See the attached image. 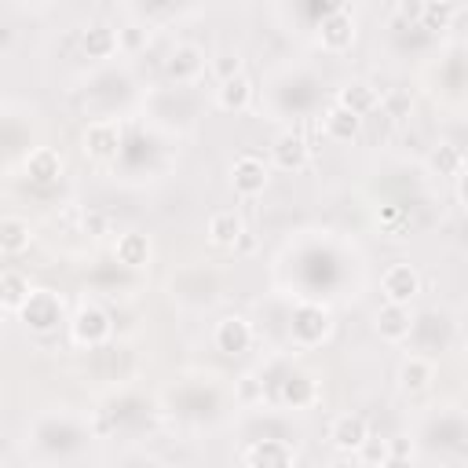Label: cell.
Segmentation results:
<instances>
[{
    "label": "cell",
    "mask_w": 468,
    "mask_h": 468,
    "mask_svg": "<svg viewBox=\"0 0 468 468\" xmlns=\"http://www.w3.org/2000/svg\"><path fill=\"white\" fill-rule=\"evenodd\" d=\"M355 37H358L355 15L344 11V7H340V11H329V15L318 22V44H322V51H329V55H344V51H351Z\"/></svg>",
    "instance_id": "obj_8"
},
{
    "label": "cell",
    "mask_w": 468,
    "mask_h": 468,
    "mask_svg": "<svg viewBox=\"0 0 468 468\" xmlns=\"http://www.w3.org/2000/svg\"><path fill=\"white\" fill-rule=\"evenodd\" d=\"M208 69H212L216 80H223V77L241 73V69H245V58H241V51H219V55L208 58Z\"/></svg>",
    "instance_id": "obj_26"
},
{
    "label": "cell",
    "mask_w": 468,
    "mask_h": 468,
    "mask_svg": "<svg viewBox=\"0 0 468 468\" xmlns=\"http://www.w3.org/2000/svg\"><path fill=\"white\" fill-rule=\"evenodd\" d=\"M205 69H208V62H205V51L197 44H176L165 58V77L172 84H183V88H190Z\"/></svg>",
    "instance_id": "obj_9"
},
{
    "label": "cell",
    "mask_w": 468,
    "mask_h": 468,
    "mask_svg": "<svg viewBox=\"0 0 468 468\" xmlns=\"http://www.w3.org/2000/svg\"><path fill=\"white\" fill-rule=\"evenodd\" d=\"M420 7H424V0H399V4H395V15H399L402 22H417V18H420Z\"/></svg>",
    "instance_id": "obj_31"
},
{
    "label": "cell",
    "mask_w": 468,
    "mask_h": 468,
    "mask_svg": "<svg viewBox=\"0 0 468 468\" xmlns=\"http://www.w3.org/2000/svg\"><path fill=\"white\" fill-rule=\"evenodd\" d=\"M113 260H117L121 267H132V271L150 267V260H154V241H150V234H143V230H124V234H117V241H113Z\"/></svg>",
    "instance_id": "obj_16"
},
{
    "label": "cell",
    "mask_w": 468,
    "mask_h": 468,
    "mask_svg": "<svg viewBox=\"0 0 468 468\" xmlns=\"http://www.w3.org/2000/svg\"><path fill=\"white\" fill-rule=\"evenodd\" d=\"M333 102H340L344 110L366 117V113L380 110V91H377L369 80H347V84L336 88V99H333Z\"/></svg>",
    "instance_id": "obj_21"
},
{
    "label": "cell",
    "mask_w": 468,
    "mask_h": 468,
    "mask_svg": "<svg viewBox=\"0 0 468 468\" xmlns=\"http://www.w3.org/2000/svg\"><path fill=\"white\" fill-rule=\"evenodd\" d=\"M424 289V278L413 263H388L384 274H380V296L384 303H413Z\"/></svg>",
    "instance_id": "obj_6"
},
{
    "label": "cell",
    "mask_w": 468,
    "mask_h": 468,
    "mask_svg": "<svg viewBox=\"0 0 468 468\" xmlns=\"http://www.w3.org/2000/svg\"><path fill=\"white\" fill-rule=\"evenodd\" d=\"M80 227H84V234L102 238V234H106V216H102V212H84V216H80Z\"/></svg>",
    "instance_id": "obj_30"
},
{
    "label": "cell",
    "mask_w": 468,
    "mask_h": 468,
    "mask_svg": "<svg viewBox=\"0 0 468 468\" xmlns=\"http://www.w3.org/2000/svg\"><path fill=\"white\" fill-rule=\"evenodd\" d=\"M80 51H84V58H91V62L113 58V55L121 51V44H117V26H110V22H91V26H84V33H80Z\"/></svg>",
    "instance_id": "obj_17"
},
{
    "label": "cell",
    "mask_w": 468,
    "mask_h": 468,
    "mask_svg": "<svg viewBox=\"0 0 468 468\" xmlns=\"http://www.w3.org/2000/svg\"><path fill=\"white\" fill-rule=\"evenodd\" d=\"M271 183V165L260 154H238L230 161V190L238 197H260Z\"/></svg>",
    "instance_id": "obj_5"
},
{
    "label": "cell",
    "mask_w": 468,
    "mask_h": 468,
    "mask_svg": "<svg viewBox=\"0 0 468 468\" xmlns=\"http://www.w3.org/2000/svg\"><path fill=\"white\" fill-rule=\"evenodd\" d=\"M26 176L33 179V183H40V186H51V183H58L62 179V154L58 150H51V146H33L29 154H26Z\"/></svg>",
    "instance_id": "obj_20"
},
{
    "label": "cell",
    "mask_w": 468,
    "mask_h": 468,
    "mask_svg": "<svg viewBox=\"0 0 468 468\" xmlns=\"http://www.w3.org/2000/svg\"><path fill=\"white\" fill-rule=\"evenodd\" d=\"M29 296V278L18 271H0V311L18 314V307Z\"/></svg>",
    "instance_id": "obj_25"
},
{
    "label": "cell",
    "mask_w": 468,
    "mask_h": 468,
    "mask_svg": "<svg viewBox=\"0 0 468 468\" xmlns=\"http://www.w3.org/2000/svg\"><path fill=\"white\" fill-rule=\"evenodd\" d=\"M252 99H256V88H252V77H245V69L216 80V88H212V102L227 113H245L252 106Z\"/></svg>",
    "instance_id": "obj_12"
},
{
    "label": "cell",
    "mask_w": 468,
    "mask_h": 468,
    "mask_svg": "<svg viewBox=\"0 0 468 468\" xmlns=\"http://www.w3.org/2000/svg\"><path fill=\"white\" fill-rule=\"evenodd\" d=\"M380 110H384L388 117L402 121V117H410L413 102H410V95H406V91H388V95H380Z\"/></svg>",
    "instance_id": "obj_28"
},
{
    "label": "cell",
    "mask_w": 468,
    "mask_h": 468,
    "mask_svg": "<svg viewBox=\"0 0 468 468\" xmlns=\"http://www.w3.org/2000/svg\"><path fill=\"white\" fill-rule=\"evenodd\" d=\"M117 44H121V51H132V48H139L143 44V26H124V29H117Z\"/></svg>",
    "instance_id": "obj_29"
},
{
    "label": "cell",
    "mask_w": 468,
    "mask_h": 468,
    "mask_svg": "<svg viewBox=\"0 0 468 468\" xmlns=\"http://www.w3.org/2000/svg\"><path fill=\"white\" fill-rule=\"evenodd\" d=\"M428 168L439 176V179H457L464 172V154L461 146L453 143H435L431 154H428Z\"/></svg>",
    "instance_id": "obj_24"
},
{
    "label": "cell",
    "mask_w": 468,
    "mask_h": 468,
    "mask_svg": "<svg viewBox=\"0 0 468 468\" xmlns=\"http://www.w3.org/2000/svg\"><path fill=\"white\" fill-rule=\"evenodd\" d=\"M366 435H369V424L362 413H340L329 420V431H325L329 446L336 453H347V457H355V450L366 442Z\"/></svg>",
    "instance_id": "obj_11"
},
{
    "label": "cell",
    "mask_w": 468,
    "mask_h": 468,
    "mask_svg": "<svg viewBox=\"0 0 468 468\" xmlns=\"http://www.w3.org/2000/svg\"><path fill=\"white\" fill-rule=\"evenodd\" d=\"M395 380H399V388H402L406 395H424V391L431 388V380H435V362H431L428 355H406V358L399 362Z\"/></svg>",
    "instance_id": "obj_19"
},
{
    "label": "cell",
    "mask_w": 468,
    "mask_h": 468,
    "mask_svg": "<svg viewBox=\"0 0 468 468\" xmlns=\"http://www.w3.org/2000/svg\"><path fill=\"white\" fill-rule=\"evenodd\" d=\"M205 238H208V245H216V249H238L241 238H245V219H241V212H234V208L212 212L208 223H205Z\"/></svg>",
    "instance_id": "obj_15"
},
{
    "label": "cell",
    "mask_w": 468,
    "mask_h": 468,
    "mask_svg": "<svg viewBox=\"0 0 468 468\" xmlns=\"http://www.w3.org/2000/svg\"><path fill=\"white\" fill-rule=\"evenodd\" d=\"M318 128H322V135H325L329 143H351V139H358V132H362V117L351 113V110H344L340 102H333V106L322 110Z\"/></svg>",
    "instance_id": "obj_18"
},
{
    "label": "cell",
    "mask_w": 468,
    "mask_h": 468,
    "mask_svg": "<svg viewBox=\"0 0 468 468\" xmlns=\"http://www.w3.org/2000/svg\"><path fill=\"white\" fill-rule=\"evenodd\" d=\"M373 329H377V336L388 340V344H402V340H410V333H413L410 303H380L377 314H373Z\"/></svg>",
    "instance_id": "obj_14"
},
{
    "label": "cell",
    "mask_w": 468,
    "mask_h": 468,
    "mask_svg": "<svg viewBox=\"0 0 468 468\" xmlns=\"http://www.w3.org/2000/svg\"><path fill=\"white\" fill-rule=\"evenodd\" d=\"M355 457H358L362 464H391L388 439H373V435H366V442L355 450Z\"/></svg>",
    "instance_id": "obj_27"
},
{
    "label": "cell",
    "mask_w": 468,
    "mask_h": 468,
    "mask_svg": "<svg viewBox=\"0 0 468 468\" xmlns=\"http://www.w3.org/2000/svg\"><path fill=\"white\" fill-rule=\"evenodd\" d=\"M110 333H113L110 311L102 303H95V300H80L77 311H73V318H69V340L77 347H88L91 351V347H102L110 340Z\"/></svg>",
    "instance_id": "obj_1"
},
{
    "label": "cell",
    "mask_w": 468,
    "mask_h": 468,
    "mask_svg": "<svg viewBox=\"0 0 468 468\" xmlns=\"http://www.w3.org/2000/svg\"><path fill=\"white\" fill-rule=\"evenodd\" d=\"M329 336H333V314L322 303H300L296 314H292V322H289V340L300 351H314Z\"/></svg>",
    "instance_id": "obj_2"
},
{
    "label": "cell",
    "mask_w": 468,
    "mask_h": 468,
    "mask_svg": "<svg viewBox=\"0 0 468 468\" xmlns=\"http://www.w3.org/2000/svg\"><path fill=\"white\" fill-rule=\"evenodd\" d=\"M18 318L26 322V329L29 333H55L62 322H66V314H62V300L51 292V289H29V296H26V303L18 307Z\"/></svg>",
    "instance_id": "obj_3"
},
{
    "label": "cell",
    "mask_w": 468,
    "mask_h": 468,
    "mask_svg": "<svg viewBox=\"0 0 468 468\" xmlns=\"http://www.w3.org/2000/svg\"><path fill=\"white\" fill-rule=\"evenodd\" d=\"M267 165H274V168H282V172H303L307 165H311V146H307V139L300 135V132H278L274 139H271V161Z\"/></svg>",
    "instance_id": "obj_10"
},
{
    "label": "cell",
    "mask_w": 468,
    "mask_h": 468,
    "mask_svg": "<svg viewBox=\"0 0 468 468\" xmlns=\"http://www.w3.org/2000/svg\"><path fill=\"white\" fill-rule=\"evenodd\" d=\"M212 344H216V351L234 358V355H245L256 344V329H252V322L245 314H223L212 325Z\"/></svg>",
    "instance_id": "obj_7"
},
{
    "label": "cell",
    "mask_w": 468,
    "mask_h": 468,
    "mask_svg": "<svg viewBox=\"0 0 468 468\" xmlns=\"http://www.w3.org/2000/svg\"><path fill=\"white\" fill-rule=\"evenodd\" d=\"M121 139H124L121 121H113V117L88 121L84 132H80V154L91 157V161H110V157H117Z\"/></svg>",
    "instance_id": "obj_4"
},
{
    "label": "cell",
    "mask_w": 468,
    "mask_h": 468,
    "mask_svg": "<svg viewBox=\"0 0 468 468\" xmlns=\"http://www.w3.org/2000/svg\"><path fill=\"white\" fill-rule=\"evenodd\" d=\"M241 461L249 468H285V464H296V450L285 439H252L241 450Z\"/></svg>",
    "instance_id": "obj_13"
},
{
    "label": "cell",
    "mask_w": 468,
    "mask_h": 468,
    "mask_svg": "<svg viewBox=\"0 0 468 468\" xmlns=\"http://www.w3.org/2000/svg\"><path fill=\"white\" fill-rule=\"evenodd\" d=\"M457 22H461V7H457L453 0H424V7H420V18H417V26L431 29V33H442V29H457Z\"/></svg>",
    "instance_id": "obj_23"
},
{
    "label": "cell",
    "mask_w": 468,
    "mask_h": 468,
    "mask_svg": "<svg viewBox=\"0 0 468 468\" xmlns=\"http://www.w3.org/2000/svg\"><path fill=\"white\" fill-rule=\"evenodd\" d=\"M33 227L22 216H0V252L4 256H22L33 245Z\"/></svg>",
    "instance_id": "obj_22"
}]
</instances>
